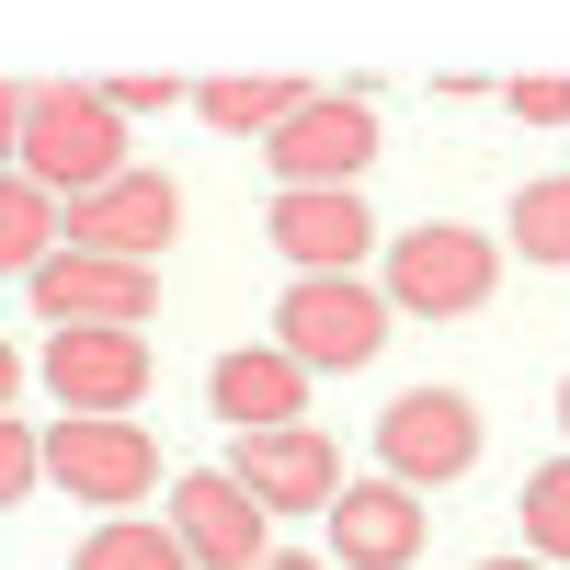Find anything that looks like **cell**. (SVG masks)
<instances>
[{
    "instance_id": "obj_26",
    "label": "cell",
    "mask_w": 570,
    "mask_h": 570,
    "mask_svg": "<svg viewBox=\"0 0 570 570\" xmlns=\"http://www.w3.org/2000/svg\"><path fill=\"white\" fill-rule=\"evenodd\" d=\"M480 570H548V559H480Z\"/></svg>"
},
{
    "instance_id": "obj_6",
    "label": "cell",
    "mask_w": 570,
    "mask_h": 570,
    "mask_svg": "<svg viewBox=\"0 0 570 570\" xmlns=\"http://www.w3.org/2000/svg\"><path fill=\"white\" fill-rule=\"evenodd\" d=\"M376 468L411 491H445L480 468V411H468L456 389H400L389 411H376Z\"/></svg>"
},
{
    "instance_id": "obj_27",
    "label": "cell",
    "mask_w": 570,
    "mask_h": 570,
    "mask_svg": "<svg viewBox=\"0 0 570 570\" xmlns=\"http://www.w3.org/2000/svg\"><path fill=\"white\" fill-rule=\"evenodd\" d=\"M559 422H570V389H559Z\"/></svg>"
},
{
    "instance_id": "obj_12",
    "label": "cell",
    "mask_w": 570,
    "mask_h": 570,
    "mask_svg": "<svg viewBox=\"0 0 570 570\" xmlns=\"http://www.w3.org/2000/svg\"><path fill=\"white\" fill-rule=\"evenodd\" d=\"M149 308H160V274L149 263H115V252H58L35 274V320H58V331L69 320H126L137 331Z\"/></svg>"
},
{
    "instance_id": "obj_10",
    "label": "cell",
    "mask_w": 570,
    "mask_h": 570,
    "mask_svg": "<svg viewBox=\"0 0 570 570\" xmlns=\"http://www.w3.org/2000/svg\"><path fill=\"white\" fill-rule=\"evenodd\" d=\"M160 525L183 537V548H195V570H263L274 559V513L240 491V480H228V468H195V480H171V513H160Z\"/></svg>"
},
{
    "instance_id": "obj_9",
    "label": "cell",
    "mask_w": 570,
    "mask_h": 570,
    "mask_svg": "<svg viewBox=\"0 0 570 570\" xmlns=\"http://www.w3.org/2000/svg\"><path fill=\"white\" fill-rule=\"evenodd\" d=\"M263 513H331L354 480H343V445L320 422H285V434H240V468H228Z\"/></svg>"
},
{
    "instance_id": "obj_3",
    "label": "cell",
    "mask_w": 570,
    "mask_h": 570,
    "mask_svg": "<svg viewBox=\"0 0 570 570\" xmlns=\"http://www.w3.org/2000/svg\"><path fill=\"white\" fill-rule=\"evenodd\" d=\"M376 285H389V308H400V320H468V308H491L502 252H491V228L422 217V228H400V240L376 252Z\"/></svg>"
},
{
    "instance_id": "obj_24",
    "label": "cell",
    "mask_w": 570,
    "mask_h": 570,
    "mask_svg": "<svg viewBox=\"0 0 570 570\" xmlns=\"http://www.w3.org/2000/svg\"><path fill=\"white\" fill-rule=\"evenodd\" d=\"M23 400V343H0V411Z\"/></svg>"
},
{
    "instance_id": "obj_15",
    "label": "cell",
    "mask_w": 570,
    "mask_h": 570,
    "mask_svg": "<svg viewBox=\"0 0 570 570\" xmlns=\"http://www.w3.org/2000/svg\"><path fill=\"white\" fill-rule=\"evenodd\" d=\"M69 252V206L35 171H0V274H46Z\"/></svg>"
},
{
    "instance_id": "obj_7",
    "label": "cell",
    "mask_w": 570,
    "mask_h": 570,
    "mask_svg": "<svg viewBox=\"0 0 570 570\" xmlns=\"http://www.w3.org/2000/svg\"><path fill=\"white\" fill-rule=\"evenodd\" d=\"M46 389H58V411H137L149 400V331H126V320L46 331Z\"/></svg>"
},
{
    "instance_id": "obj_21",
    "label": "cell",
    "mask_w": 570,
    "mask_h": 570,
    "mask_svg": "<svg viewBox=\"0 0 570 570\" xmlns=\"http://www.w3.org/2000/svg\"><path fill=\"white\" fill-rule=\"evenodd\" d=\"M171 91H183V80H160V69H126V80H104V104H115V115H160Z\"/></svg>"
},
{
    "instance_id": "obj_4",
    "label": "cell",
    "mask_w": 570,
    "mask_h": 570,
    "mask_svg": "<svg viewBox=\"0 0 570 570\" xmlns=\"http://www.w3.org/2000/svg\"><path fill=\"white\" fill-rule=\"evenodd\" d=\"M46 480L115 525V513H137L160 491V445H149L137 411H58V422H46Z\"/></svg>"
},
{
    "instance_id": "obj_17",
    "label": "cell",
    "mask_w": 570,
    "mask_h": 570,
    "mask_svg": "<svg viewBox=\"0 0 570 570\" xmlns=\"http://www.w3.org/2000/svg\"><path fill=\"white\" fill-rule=\"evenodd\" d=\"M502 240L525 252V263H570V171H537V183H513V206H502Z\"/></svg>"
},
{
    "instance_id": "obj_23",
    "label": "cell",
    "mask_w": 570,
    "mask_h": 570,
    "mask_svg": "<svg viewBox=\"0 0 570 570\" xmlns=\"http://www.w3.org/2000/svg\"><path fill=\"white\" fill-rule=\"evenodd\" d=\"M23 104H35V91L0 80V171H23Z\"/></svg>"
},
{
    "instance_id": "obj_8",
    "label": "cell",
    "mask_w": 570,
    "mask_h": 570,
    "mask_svg": "<svg viewBox=\"0 0 570 570\" xmlns=\"http://www.w3.org/2000/svg\"><path fill=\"white\" fill-rule=\"evenodd\" d=\"M183 240V183L171 171H115L104 195L69 206V252H115V263H160Z\"/></svg>"
},
{
    "instance_id": "obj_18",
    "label": "cell",
    "mask_w": 570,
    "mask_h": 570,
    "mask_svg": "<svg viewBox=\"0 0 570 570\" xmlns=\"http://www.w3.org/2000/svg\"><path fill=\"white\" fill-rule=\"evenodd\" d=\"M69 570H195V548H183L171 525H149V513H115V525H91Z\"/></svg>"
},
{
    "instance_id": "obj_25",
    "label": "cell",
    "mask_w": 570,
    "mask_h": 570,
    "mask_svg": "<svg viewBox=\"0 0 570 570\" xmlns=\"http://www.w3.org/2000/svg\"><path fill=\"white\" fill-rule=\"evenodd\" d=\"M263 570H320V559H297V548H274V559H263Z\"/></svg>"
},
{
    "instance_id": "obj_19",
    "label": "cell",
    "mask_w": 570,
    "mask_h": 570,
    "mask_svg": "<svg viewBox=\"0 0 570 570\" xmlns=\"http://www.w3.org/2000/svg\"><path fill=\"white\" fill-rule=\"evenodd\" d=\"M525 548L570 570V456H548L537 480H525Z\"/></svg>"
},
{
    "instance_id": "obj_13",
    "label": "cell",
    "mask_w": 570,
    "mask_h": 570,
    "mask_svg": "<svg viewBox=\"0 0 570 570\" xmlns=\"http://www.w3.org/2000/svg\"><path fill=\"white\" fill-rule=\"evenodd\" d=\"M206 411L228 434H285V422H308V365L285 343H252V354H217L206 376Z\"/></svg>"
},
{
    "instance_id": "obj_20",
    "label": "cell",
    "mask_w": 570,
    "mask_h": 570,
    "mask_svg": "<svg viewBox=\"0 0 570 570\" xmlns=\"http://www.w3.org/2000/svg\"><path fill=\"white\" fill-rule=\"evenodd\" d=\"M35 480H46V434H35L23 411H0V502H23Z\"/></svg>"
},
{
    "instance_id": "obj_2",
    "label": "cell",
    "mask_w": 570,
    "mask_h": 570,
    "mask_svg": "<svg viewBox=\"0 0 570 570\" xmlns=\"http://www.w3.org/2000/svg\"><path fill=\"white\" fill-rule=\"evenodd\" d=\"M389 331H400V308H389V285H365V274H297V285L274 297V343L297 354L308 376L376 365V354H389Z\"/></svg>"
},
{
    "instance_id": "obj_14",
    "label": "cell",
    "mask_w": 570,
    "mask_h": 570,
    "mask_svg": "<svg viewBox=\"0 0 570 570\" xmlns=\"http://www.w3.org/2000/svg\"><path fill=\"white\" fill-rule=\"evenodd\" d=\"M263 228H274V252L297 274H365V252H376V217L354 195H274Z\"/></svg>"
},
{
    "instance_id": "obj_16",
    "label": "cell",
    "mask_w": 570,
    "mask_h": 570,
    "mask_svg": "<svg viewBox=\"0 0 570 570\" xmlns=\"http://www.w3.org/2000/svg\"><path fill=\"white\" fill-rule=\"evenodd\" d=\"M297 104H308V80H206V91H195V115H206L217 137H274Z\"/></svg>"
},
{
    "instance_id": "obj_11",
    "label": "cell",
    "mask_w": 570,
    "mask_h": 570,
    "mask_svg": "<svg viewBox=\"0 0 570 570\" xmlns=\"http://www.w3.org/2000/svg\"><path fill=\"white\" fill-rule=\"evenodd\" d=\"M422 537H434V513H422L411 480H389V468L331 502V559H343V570H411Z\"/></svg>"
},
{
    "instance_id": "obj_1",
    "label": "cell",
    "mask_w": 570,
    "mask_h": 570,
    "mask_svg": "<svg viewBox=\"0 0 570 570\" xmlns=\"http://www.w3.org/2000/svg\"><path fill=\"white\" fill-rule=\"evenodd\" d=\"M23 171H35L58 206L104 195L115 171H137V160H126V115H115L91 80H46L35 104H23Z\"/></svg>"
},
{
    "instance_id": "obj_22",
    "label": "cell",
    "mask_w": 570,
    "mask_h": 570,
    "mask_svg": "<svg viewBox=\"0 0 570 570\" xmlns=\"http://www.w3.org/2000/svg\"><path fill=\"white\" fill-rule=\"evenodd\" d=\"M513 115L525 126H570V80H513Z\"/></svg>"
},
{
    "instance_id": "obj_5",
    "label": "cell",
    "mask_w": 570,
    "mask_h": 570,
    "mask_svg": "<svg viewBox=\"0 0 570 570\" xmlns=\"http://www.w3.org/2000/svg\"><path fill=\"white\" fill-rule=\"evenodd\" d=\"M263 160H274L285 195H354L365 160H376V115L354 104V91H308V104L263 137Z\"/></svg>"
}]
</instances>
